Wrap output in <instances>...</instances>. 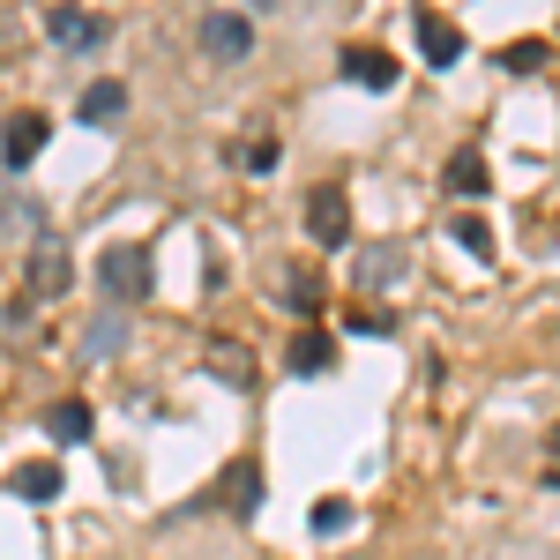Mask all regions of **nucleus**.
<instances>
[{"label": "nucleus", "instance_id": "obj_1", "mask_svg": "<svg viewBox=\"0 0 560 560\" xmlns=\"http://www.w3.org/2000/svg\"><path fill=\"white\" fill-rule=\"evenodd\" d=\"M97 292H105V306H135L150 300V247H105L97 255Z\"/></svg>", "mask_w": 560, "mask_h": 560}, {"label": "nucleus", "instance_id": "obj_2", "mask_svg": "<svg viewBox=\"0 0 560 560\" xmlns=\"http://www.w3.org/2000/svg\"><path fill=\"white\" fill-rule=\"evenodd\" d=\"M404 277H411V247L404 240H374V247L351 255V284L359 292H396Z\"/></svg>", "mask_w": 560, "mask_h": 560}, {"label": "nucleus", "instance_id": "obj_3", "mask_svg": "<svg viewBox=\"0 0 560 560\" xmlns=\"http://www.w3.org/2000/svg\"><path fill=\"white\" fill-rule=\"evenodd\" d=\"M75 284V261H68V240L45 224L38 240H31V300H60Z\"/></svg>", "mask_w": 560, "mask_h": 560}, {"label": "nucleus", "instance_id": "obj_4", "mask_svg": "<svg viewBox=\"0 0 560 560\" xmlns=\"http://www.w3.org/2000/svg\"><path fill=\"white\" fill-rule=\"evenodd\" d=\"M45 31H52L60 52H97V45L113 38V15H97V8H68V0H60V8L45 15Z\"/></svg>", "mask_w": 560, "mask_h": 560}, {"label": "nucleus", "instance_id": "obj_5", "mask_svg": "<svg viewBox=\"0 0 560 560\" xmlns=\"http://www.w3.org/2000/svg\"><path fill=\"white\" fill-rule=\"evenodd\" d=\"M306 232H314V247H351V195L345 187H314L306 195Z\"/></svg>", "mask_w": 560, "mask_h": 560}, {"label": "nucleus", "instance_id": "obj_6", "mask_svg": "<svg viewBox=\"0 0 560 560\" xmlns=\"http://www.w3.org/2000/svg\"><path fill=\"white\" fill-rule=\"evenodd\" d=\"M202 52H210V60H247V52H255V23L232 15V8H210V15H202Z\"/></svg>", "mask_w": 560, "mask_h": 560}, {"label": "nucleus", "instance_id": "obj_7", "mask_svg": "<svg viewBox=\"0 0 560 560\" xmlns=\"http://www.w3.org/2000/svg\"><path fill=\"white\" fill-rule=\"evenodd\" d=\"M128 345H135L128 306H97V314H90V329H83V359H120Z\"/></svg>", "mask_w": 560, "mask_h": 560}, {"label": "nucleus", "instance_id": "obj_8", "mask_svg": "<svg viewBox=\"0 0 560 560\" xmlns=\"http://www.w3.org/2000/svg\"><path fill=\"white\" fill-rule=\"evenodd\" d=\"M337 68H345V83H359V90H388L396 83V60H388L382 45H345Z\"/></svg>", "mask_w": 560, "mask_h": 560}, {"label": "nucleus", "instance_id": "obj_9", "mask_svg": "<svg viewBox=\"0 0 560 560\" xmlns=\"http://www.w3.org/2000/svg\"><path fill=\"white\" fill-rule=\"evenodd\" d=\"M419 52H427L433 68H456L464 60V31L448 15H419Z\"/></svg>", "mask_w": 560, "mask_h": 560}, {"label": "nucleus", "instance_id": "obj_10", "mask_svg": "<svg viewBox=\"0 0 560 560\" xmlns=\"http://www.w3.org/2000/svg\"><path fill=\"white\" fill-rule=\"evenodd\" d=\"M38 150H45V120L38 113H15V120L0 128V158H8V165H31Z\"/></svg>", "mask_w": 560, "mask_h": 560}, {"label": "nucleus", "instance_id": "obj_11", "mask_svg": "<svg viewBox=\"0 0 560 560\" xmlns=\"http://www.w3.org/2000/svg\"><path fill=\"white\" fill-rule=\"evenodd\" d=\"M75 113H83V128H113V120L128 113V83H90Z\"/></svg>", "mask_w": 560, "mask_h": 560}, {"label": "nucleus", "instance_id": "obj_12", "mask_svg": "<svg viewBox=\"0 0 560 560\" xmlns=\"http://www.w3.org/2000/svg\"><path fill=\"white\" fill-rule=\"evenodd\" d=\"M31 224H45L38 195H23V187H8V195H0V240H15V232H31Z\"/></svg>", "mask_w": 560, "mask_h": 560}, {"label": "nucleus", "instance_id": "obj_13", "mask_svg": "<svg viewBox=\"0 0 560 560\" xmlns=\"http://www.w3.org/2000/svg\"><path fill=\"white\" fill-rule=\"evenodd\" d=\"M45 433H52V441H68V448L90 441V404H75V396H68V404H52V411H45Z\"/></svg>", "mask_w": 560, "mask_h": 560}, {"label": "nucleus", "instance_id": "obj_14", "mask_svg": "<svg viewBox=\"0 0 560 560\" xmlns=\"http://www.w3.org/2000/svg\"><path fill=\"white\" fill-rule=\"evenodd\" d=\"M448 187H456V195H486V187H493V173H486V158H478V150H456V158H448Z\"/></svg>", "mask_w": 560, "mask_h": 560}, {"label": "nucleus", "instance_id": "obj_15", "mask_svg": "<svg viewBox=\"0 0 560 560\" xmlns=\"http://www.w3.org/2000/svg\"><path fill=\"white\" fill-rule=\"evenodd\" d=\"M8 486H15L23 501H60V464H23Z\"/></svg>", "mask_w": 560, "mask_h": 560}, {"label": "nucleus", "instance_id": "obj_16", "mask_svg": "<svg viewBox=\"0 0 560 560\" xmlns=\"http://www.w3.org/2000/svg\"><path fill=\"white\" fill-rule=\"evenodd\" d=\"M224 501H232L240 516H255V509H261V471H255V464H232V478H224Z\"/></svg>", "mask_w": 560, "mask_h": 560}, {"label": "nucleus", "instance_id": "obj_17", "mask_svg": "<svg viewBox=\"0 0 560 560\" xmlns=\"http://www.w3.org/2000/svg\"><path fill=\"white\" fill-rule=\"evenodd\" d=\"M292 374H329V337L300 329V337H292Z\"/></svg>", "mask_w": 560, "mask_h": 560}, {"label": "nucleus", "instance_id": "obj_18", "mask_svg": "<svg viewBox=\"0 0 560 560\" xmlns=\"http://www.w3.org/2000/svg\"><path fill=\"white\" fill-rule=\"evenodd\" d=\"M210 374H217V382H247L255 366H247V351L232 345V337H217V345H210Z\"/></svg>", "mask_w": 560, "mask_h": 560}, {"label": "nucleus", "instance_id": "obj_19", "mask_svg": "<svg viewBox=\"0 0 560 560\" xmlns=\"http://www.w3.org/2000/svg\"><path fill=\"white\" fill-rule=\"evenodd\" d=\"M351 523H359V516H351V501H337V493H329V501H314V538H345Z\"/></svg>", "mask_w": 560, "mask_h": 560}, {"label": "nucleus", "instance_id": "obj_20", "mask_svg": "<svg viewBox=\"0 0 560 560\" xmlns=\"http://www.w3.org/2000/svg\"><path fill=\"white\" fill-rule=\"evenodd\" d=\"M284 306H292V314H314V306H322V277H314V269H292V277H284Z\"/></svg>", "mask_w": 560, "mask_h": 560}, {"label": "nucleus", "instance_id": "obj_21", "mask_svg": "<svg viewBox=\"0 0 560 560\" xmlns=\"http://www.w3.org/2000/svg\"><path fill=\"white\" fill-rule=\"evenodd\" d=\"M448 232H456V247H464V255L493 261V232H486V217H456V224H448Z\"/></svg>", "mask_w": 560, "mask_h": 560}, {"label": "nucleus", "instance_id": "obj_22", "mask_svg": "<svg viewBox=\"0 0 560 560\" xmlns=\"http://www.w3.org/2000/svg\"><path fill=\"white\" fill-rule=\"evenodd\" d=\"M501 60H509V68H516V75H538V68H546V60H553V45H546V38H523V45H509V52H501Z\"/></svg>", "mask_w": 560, "mask_h": 560}, {"label": "nucleus", "instance_id": "obj_23", "mask_svg": "<svg viewBox=\"0 0 560 560\" xmlns=\"http://www.w3.org/2000/svg\"><path fill=\"white\" fill-rule=\"evenodd\" d=\"M247 173H277V142H269V135L247 142Z\"/></svg>", "mask_w": 560, "mask_h": 560}, {"label": "nucleus", "instance_id": "obj_24", "mask_svg": "<svg viewBox=\"0 0 560 560\" xmlns=\"http://www.w3.org/2000/svg\"><path fill=\"white\" fill-rule=\"evenodd\" d=\"M0 52H8V23H0Z\"/></svg>", "mask_w": 560, "mask_h": 560}, {"label": "nucleus", "instance_id": "obj_25", "mask_svg": "<svg viewBox=\"0 0 560 560\" xmlns=\"http://www.w3.org/2000/svg\"><path fill=\"white\" fill-rule=\"evenodd\" d=\"M255 8H277V0H255Z\"/></svg>", "mask_w": 560, "mask_h": 560}]
</instances>
